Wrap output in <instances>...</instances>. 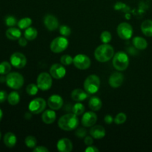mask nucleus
I'll use <instances>...</instances> for the list:
<instances>
[{"label":"nucleus","instance_id":"33","mask_svg":"<svg viewBox=\"0 0 152 152\" xmlns=\"http://www.w3.org/2000/svg\"><path fill=\"white\" fill-rule=\"evenodd\" d=\"M4 23L7 27H14L15 25H17L18 22L14 16L11 15H8L4 18Z\"/></svg>","mask_w":152,"mask_h":152},{"label":"nucleus","instance_id":"18","mask_svg":"<svg viewBox=\"0 0 152 152\" xmlns=\"http://www.w3.org/2000/svg\"><path fill=\"white\" fill-rule=\"evenodd\" d=\"M91 136L94 139H102L105 136V129L102 126H93L90 129Z\"/></svg>","mask_w":152,"mask_h":152},{"label":"nucleus","instance_id":"12","mask_svg":"<svg viewBox=\"0 0 152 152\" xmlns=\"http://www.w3.org/2000/svg\"><path fill=\"white\" fill-rule=\"evenodd\" d=\"M50 74L53 78L60 80L65 76L66 70H65V67L61 64H53L50 68Z\"/></svg>","mask_w":152,"mask_h":152},{"label":"nucleus","instance_id":"14","mask_svg":"<svg viewBox=\"0 0 152 152\" xmlns=\"http://www.w3.org/2000/svg\"><path fill=\"white\" fill-rule=\"evenodd\" d=\"M44 25L48 31H56L59 28V21L51 14H48L44 18Z\"/></svg>","mask_w":152,"mask_h":152},{"label":"nucleus","instance_id":"16","mask_svg":"<svg viewBox=\"0 0 152 152\" xmlns=\"http://www.w3.org/2000/svg\"><path fill=\"white\" fill-rule=\"evenodd\" d=\"M123 80H124V77L121 73L114 72L110 76L108 83H109L111 87L117 88L120 87L123 85Z\"/></svg>","mask_w":152,"mask_h":152},{"label":"nucleus","instance_id":"46","mask_svg":"<svg viewBox=\"0 0 152 152\" xmlns=\"http://www.w3.org/2000/svg\"><path fill=\"white\" fill-rule=\"evenodd\" d=\"M2 117H3V112H2V111H1V108H0V121L1 120Z\"/></svg>","mask_w":152,"mask_h":152},{"label":"nucleus","instance_id":"8","mask_svg":"<svg viewBox=\"0 0 152 152\" xmlns=\"http://www.w3.org/2000/svg\"><path fill=\"white\" fill-rule=\"evenodd\" d=\"M117 32L122 39L127 40L132 38L133 35V28L129 23L123 22L117 26Z\"/></svg>","mask_w":152,"mask_h":152},{"label":"nucleus","instance_id":"21","mask_svg":"<svg viewBox=\"0 0 152 152\" xmlns=\"http://www.w3.org/2000/svg\"><path fill=\"white\" fill-rule=\"evenodd\" d=\"M5 35L7 38L10 40H17L22 36V33L19 28L10 27L6 31Z\"/></svg>","mask_w":152,"mask_h":152},{"label":"nucleus","instance_id":"26","mask_svg":"<svg viewBox=\"0 0 152 152\" xmlns=\"http://www.w3.org/2000/svg\"><path fill=\"white\" fill-rule=\"evenodd\" d=\"M37 34H38V32H37V30L35 28L29 27L27 29H25L24 36H25V37L28 40L32 41V40H34L37 38Z\"/></svg>","mask_w":152,"mask_h":152},{"label":"nucleus","instance_id":"44","mask_svg":"<svg viewBox=\"0 0 152 152\" xmlns=\"http://www.w3.org/2000/svg\"><path fill=\"white\" fill-rule=\"evenodd\" d=\"M99 149H98L96 147L93 146V145H89L87 147V148L86 149V152H98Z\"/></svg>","mask_w":152,"mask_h":152},{"label":"nucleus","instance_id":"28","mask_svg":"<svg viewBox=\"0 0 152 152\" xmlns=\"http://www.w3.org/2000/svg\"><path fill=\"white\" fill-rule=\"evenodd\" d=\"M32 25V19L29 17H25L21 19L18 22L17 25L19 29H27Z\"/></svg>","mask_w":152,"mask_h":152},{"label":"nucleus","instance_id":"37","mask_svg":"<svg viewBox=\"0 0 152 152\" xmlns=\"http://www.w3.org/2000/svg\"><path fill=\"white\" fill-rule=\"evenodd\" d=\"M59 32H60L61 35L66 37L71 35V28L68 26H67V25H62V26L59 28Z\"/></svg>","mask_w":152,"mask_h":152},{"label":"nucleus","instance_id":"17","mask_svg":"<svg viewBox=\"0 0 152 152\" xmlns=\"http://www.w3.org/2000/svg\"><path fill=\"white\" fill-rule=\"evenodd\" d=\"M56 148L60 152H70L73 149L72 142L68 138H62L57 142Z\"/></svg>","mask_w":152,"mask_h":152},{"label":"nucleus","instance_id":"41","mask_svg":"<svg viewBox=\"0 0 152 152\" xmlns=\"http://www.w3.org/2000/svg\"><path fill=\"white\" fill-rule=\"evenodd\" d=\"M18 42H19V45L21 47H25L28 44V39L25 37H20L18 39Z\"/></svg>","mask_w":152,"mask_h":152},{"label":"nucleus","instance_id":"32","mask_svg":"<svg viewBox=\"0 0 152 152\" xmlns=\"http://www.w3.org/2000/svg\"><path fill=\"white\" fill-rule=\"evenodd\" d=\"M25 145L29 148H34L37 145V139L33 136H28L25 140Z\"/></svg>","mask_w":152,"mask_h":152},{"label":"nucleus","instance_id":"9","mask_svg":"<svg viewBox=\"0 0 152 152\" xmlns=\"http://www.w3.org/2000/svg\"><path fill=\"white\" fill-rule=\"evenodd\" d=\"M46 108V101L42 98H36L31 101L28 109L34 114H39L43 112Z\"/></svg>","mask_w":152,"mask_h":152},{"label":"nucleus","instance_id":"30","mask_svg":"<svg viewBox=\"0 0 152 152\" xmlns=\"http://www.w3.org/2000/svg\"><path fill=\"white\" fill-rule=\"evenodd\" d=\"M85 109H86V108H85L84 105L82 103L78 102V103L74 104L72 108V111L77 116H80L85 112Z\"/></svg>","mask_w":152,"mask_h":152},{"label":"nucleus","instance_id":"1","mask_svg":"<svg viewBox=\"0 0 152 152\" xmlns=\"http://www.w3.org/2000/svg\"><path fill=\"white\" fill-rule=\"evenodd\" d=\"M58 126L62 130L67 132L75 130L79 126V119L74 113L65 114L59 118Z\"/></svg>","mask_w":152,"mask_h":152},{"label":"nucleus","instance_id":"4","mask_svg":"<svg viewBox=\"0 0 152 152\" xmlns=\"http://www.w3.org/2000/svg\"><path fill=\"white\" fill-rule=\"evenodd\" d=\"M6 84L9 88L14 90L21 88L24 85V77L18 72H11L6 76Z\"/></svg>","mask_w":152,"mask_h":152},{"label":"nucleus","instance_id":"10","mask_svg":"<svg viewBox=\"0 0 152 152\" xmlns=\"http://www.w3.org/2000/svg\"><path fill=\"white\" fill-rule=\"evenodd\" d=\"M74 66L80 70H86L90 67L91 59L85 54H77L74 58Z\"/></svg>","mask_w":152,"mask_h":152},{"label":"nucleus","instance_id":"11","mask_svg":"<svg viewBox=\"0 0 152 152\" xmlns=\"http://www.w3.org/2000/svg\"><path fill=\"white\" fill-rule=\"evenodd\" d=\"M10 62L12 65V66L20 69V68H24L26 65L27 59L23 53H19V52H16V53H13L10 56Z\"/></svg>","mask_w":152,"mask_h":152},{"label":"nucleus","instance_id":"39","mask_svg":"<svg viewBox=\"0 0 152 152\" xmlns=\"http://www.w3.org/2000/svg\"><path fill=\"white\" fill-rule=\"evenodd\" d=\"M7 96L8 95L5 91H0V103H2L7 99Z\"/></svg>","mask_w":152,"mask_h":152},{"label":"nucleus","instance_id":"35","mask_svg":"<svg viewBox=\"0 0 152 152\" xmlns=\"http://www.w3.org/2000/svg\"><path fill=\"white\" fill-rule=\"evenodd\" d=\"M126 119H127V117H126V114H124V113H119L115 117L114 123L117 125L123 124L126 121Z\"/></svg>","mask_w":152,"mask_h":152},{"label":"nucleus","instance_id":"40","mask_svg":"<svg viewBox=\"0 0 152 152\" xmlns=\"http://www.w3.org/2000/svg\"><path fill=\"white\" fill-rule=\"evenodd\" d=\"M85 144H86L87 146H89V145H92V144L94 143V139L93 137L91 136H86L85 137Z\"/></svg>","mask_w":152,"mask_h":152},{"label":"nucleus","instance_id":"22","mask_svg":"<svg viewBox=\"0 0 152 152\" xmlns=\"http://www.w3.org/2000/svg\"><path fill=\"white\" fill-rule=\"evenodd\" d=\"M4 143L7 148H13L16 145L17 138L16 135L12 132H7L4 136Z\"/></svg>","mask_w":152,"mask_h":152},{"label":"nucleus","instance_id":"15","mask_svg":"<svg viewBox=\"0 0 152 152\" xmlns=\"http://www.w3.org/2000/svg\"><path fill=\"white\" fill-rule=\"evenodd\" d=\"M48 105L51 109L59 110L63 105V99L59 95H51L48 99Z\"/></svg>","mask_w":152,"mask_h":152},{"label":"nucleus","instance_id":"34","mask_svg":"<svg viewBox=\"0 0 152 152\" xmlns=\"http://www.w3.org/2000/svg\"><path fill=\"white\" fill-rule=\"evenodd\" d=\"M111 39H112V36L111 34L109 31H103V32L100 35V39L104 44H108L111 41Z\"/></svg>","mask_w":152,"mask_h":152},{"label":"nucleus","instance_id":"38","mask_svg":"<svg viewBox=\"0 0 152 152\" xmlns=\"http://www.w3.org/2000/svg\"><path fill=\"white\" fill-rule=\"evenodd\" d=\"M86 134H87V131L86 129H83V128L77 129L75 132V135L79 138L86 137Z\"/></svg>","mask_w":152,"mask_h":152},{"label":"nucleus","instance_id":"13","mask_svg":"<svg viewBox=\"0 0 152 152\" xmlns=\"http://www.w3.org/2000/svg\"><path fill=\"white\" fill-rule=\"evenodd\" d=\"M97 121V116L94 111L86 112L82 118V125L84 127H92Z\"/></svg>","mask_w":152,"mask_h":152},{"label":"nucleus","instance_id":"6","mask_svg":"<svg viewBox=\"0 0 152 152\" xmlns=\"http://www.w3.org/2000/svg\"><path fill=\"white\" fill-rule=\"evenodd\" d=\"M68 40L65 38V37H58L55 38L50 43V50L52 52L56 53H62L68 48Z\"/></svg>","mask_w":152,"mask_h":152},{"label":"nucleus","instance_id":"25","mask_svg":"<svg viewBox=\"0 0 152 152\" xmlns=\"http://www.w3.org/2000/svg\"><path fill=\"white\" fill-rule=\"evenodd\" d=\"M141 30L146 37H152V20L147 19L144 21L141 25Z\"/></svg>","mask_w":152,"mask_h":152},{"label":"nucleus","instance_id":"27","mask_svg":"<svg viewBox=\"0 0 152 152\" xmlns=\"http://www.w3.org/2000/svg\"><path fill=\"white\" fill-rule=\"evenodd\" d=\"M7 101L11 105H16L20 101V96L16 91H12L7 96Z\"/></svg>","mask_w":152,"mask_h":152},{"label":"nucleus","instance_id":"20","mask_svg":"<svg viewBox=\"0 0 152 152\" xmlns=\"http://www.w3.org/2000/svg\"><path fill=\"white\" fill-rule=\"evenodd\" d=\"M88 96V94L80 88L75 89L71 93V98L73 100L77 101V102H82V101L86 100Z\"/></svg>","mask_w":152,"mask_h":152},{"label":"nucleus","instance_id":"43","mask_svg":"<svg viewBox=\"0 0 152 152\" xmlns=\"http://www.w3.org/2000/svg\"><path fill=\"white\" fill-rule=\"evenodd\" d=\"M114 119H113L112 116L109 115V114H108V115H105V117H104V121H105V123H106V124L108 125H110L111 124V123H113V121H114Z\"/></svg>","mask_w":152,"mask_h":152},{"label":"nucleus","instance_id":"7","mask_svg":"<svg viewBox=\"0 0 152 152\" xmlns=\"http://www.w3.org/2000/svg\"><path fill=\"white\" fill-rule=\"evenodd\" d=\"M52 77L46 72L41 73L37 77V85L42 91H48L52 86Z\"/></svg>","mask_w":152,"mask_h":152},{"label":"nucleus","instance_id":"23","mask_svg":"<svg viewBox=\"0 0 152 152\" xmlns=\"http://www.w3.org/2000/svg\"><path fill=\"white\" fill-rule=\"evenodd\" d=\"M102 102L101 99L97 96H92L88 101V106L91 110L94 111H97L102 108Z\"/></svg>","mask_w":152,"mask_h":152},{"label":"nucleus","instance_id":"19","mask_svg":"<svg viewBox=\"0 0 152 152\" xmlns=\"http://www.w3.org/2000/svg\"><path fill=\"white\" fill-rule=\"evenodd\" d=\"M56 118V114L54 111L52 110H46L43 112L42 115V120L43 123L45 124H52L54 123Z\"/></svg>","mask_w":152,"mask_h":152},{"label":"nucleus","instance_id":"2","mask_svg":"<svg viewBox=\"0 0 152 152\" xmlns=\"http://www.w3.org/2000/svg\"><path fill=\"white\" fill-rule=\"evenodd\" d=\"M114 50L111 45L108 44H103L96 48L94 51V56L97 61L100 62H105L111 60L114 57Z\"/></svg>","mask_w":152,"mask_h":152},{"label":"nucleus","instance_id":"3","mask_svg":"<svg viewBox=\"0 0 152 152\" xmlns=\"http://www.w3.org/2000/svg\"><path fill=\"white\" fill-rule=\"evenodd\" d=\"M129 65V58L124 51H119L113 57V66L118 71L127 69Z\"/></svg>","mask_w":152,"mask_h":152},{"label":"nucleus","instance_id":"5","mask_svg":"<svg viewBox=\"0 0 152 152\" xmlns=\"http://www.w3.org/2000/svg\"><path fill=\"white\" fill-rule=\"evenodd\" d=\"M100 88V80L94 74L88 76L84 82L85 91L88 94H94L99 91Z\"/></svg>","mask_w":152,"mask_h":152},{"label":"nucleus","instance_id":"31","mask_svg":"<svg viewBox=\"0 0 152 152\" xmlns=\"http://www.w3.org/2000/svg\"><path fill=\"white\" fill-rule=\"evenodd\" d=\"M39 87L37 86V85L35 84H29L26 88V92L28 95L30 96H34V95L37 94L38 93V91H39Z\"/></svg>","mask_w":152,"mask_h":152},{"label":"nucleus","instance_id":"42","mask_svg":"<svg viewBox=\"0 0 152 152\" xmlns=\"http://www.w3.org/2000/svg\"><path fill=\"white\" fill-rule=\"evenodd\" d=\"M49 150L45 146H37L34 148V152H48Z\"/></svg>","mask_w":152,"mask_h":152},{"label":"nucleus","instance_id":"24","mask_svg":"<svg viewBox=\"0 0 152 152\" xmlns=\"http://www.w3.org/2000/svg\"><path fill=\"white\" fill-rule=\"evenodd\" d=\"M134 46L139 50H144L148 47V42L144 38L140 37H136L133 39Z\"/></svg>","mask_w":152,"mask_h":152},{"label":"nucleus","instance_id":"47","mask_svg":"<svg viewBox=\"0 0 152 152\" xmlns=\"http://www.w3.org/2000/svg\"><path fill=\"white\" fill-rule=\"evenodd\" d=\"M1 132H0V140H1Z\"/></svg>","mask_w":152,"mask_h":152},{"label":"nucleus","instance_id":"29","mask_svg":"<svg viewBox=\"0 0 152 152\" xmlns=\"http://www.w3.org/2000/svg\"><path fill=\"white\" fill-rule=\"evenodd\" d=\"M11 64L10 62H1L0 63V74L1 75H5V74H9L11 71Z\"/></svg>","mask_w":152,"mask_h":152},{"label":"nucleus","instance_id":"36","mask_svg":"<svg viewBox=\"0 0 152 152\" xmlns=\"http://www.w3.org/2000/svg\"><path fill=\"white\" fill-rule=\"evenodd\" d=\"M60 62L61 63L64 65H70L73 63V62H74V58H72V56H70V55H63V56L61 57Z\"/></svg>","mask_w":152,"mask_h":152},{"label":"nucleus","instance_id":"45","mask_svg":"<svg viewBox=\"0 0 152 152\" xmlns=\"http://www.w3.org/2000/svg\"><path fill=\"white\" fill-rule=\"evenodd\" d=\"M4 82H6V77H0V83H4Z\"/></svg>","mask_w":152,"mask_h":152}]
</instances>
